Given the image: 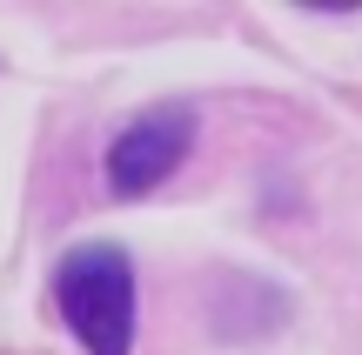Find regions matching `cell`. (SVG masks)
<instances>
[{"mask_svg":"<svg viewBox=\"0 0 362 355\" xmlns=\"http://www.w3.org/2000/svg\"><path fill=\"white\" fill-rule=\"evenodd\" d=\"M61 322L88 355H128L134 349V262L115 241H88L54 275Z\"/></svg>","mask_w":362,"mask_h":355,"instance_id":"1","label":"cell"},{"mask_svg":"<svg viewBox=\"0 0 362 355\" xmlns=\"http://www.w3.org/2000/svg\"><path fill=\"white\" fill-rule=\"evenodd\" d=\"M188 148H194V107H175V101L141 107V114L107 141V161H101L107 195H115V201L155 195L181 161H188Z\"/></svg>","mask_w":362,"mask_h":355,"instance_id":"2","label":"cell"}]
</instances>
